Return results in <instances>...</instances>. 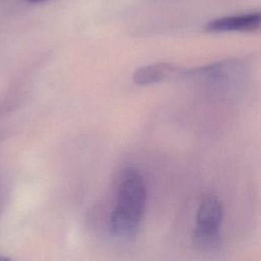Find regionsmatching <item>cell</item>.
Listing matches in <instances>:
<instances>
[{
	"instance_id": "obj_1",
	"label": "cell",
	"mask_w": 261,
	"mask_h": 261,
	"mask_svg": "<svg viewBox=\"0 0 261 261\" xmlns=\"http://www.w3.org/2000/svg\"><path fill=\"white\" fill-rule=\"evenodd\" d=\"M147 191L142 173L133 166L125 167L119 177L115 207L109 229L119 240H130L139 231L146 207Z\"/></svg>"
},
{
	"instance_id": "obj_2",
	"label": "cell",
	"mask_w": 261,
	"mask_h": 261,
	"mask_svg": "<svg viewBox=\"0 0 261 261\" xmlns=\"http://www.w3.org/2000/svg\"><path fill=\"white\" fill-rule=\"evenodd\" d=\"M223 219V207L214 195L204 196L196 214L193 230L194 244L204 251H212L220 245V225Z\"/></svg>"
},
{
	"instance_id": "obj_3",
	"label": "cell",
	"mask_w": 261,
	"mask_h": 261,
	"mask_svg": "<svg viewBox=\"0 0 261 261\" xmlns=\"http://www.w3.org/2000/svg\"><path fill=\"white\" fill-rule=\"evenodd\" d=\"M260 21L261 15L259 12L225 15L207 22L205 25V31L209 33H252L259 29Z\"/></svg>"
},
{
	"instance_id": "obj_4",
	"label": "cell",
	"mask_w": 261,
	"mask_h": 261,
	"mask_svg": "<svg viewBox=\"0 0 261 261\" xmlns=\"http://www.w3.org/2000/svg\"><path fill=\"white\" fill-rule=\"evenodd\" d=\"M181 75H189V70H185L167 62H158L142 66L135 71L134 82L145 86L169 81Z\"/></svg>"
},
{
	"instance_id": "obj_5",
	"label": "cell",
	"mask_w": 261,
	"mask_h": 261,
	"mask_svg": "<svg viewBox=\"0 0 261 261\" xmlns=\"http://www.w3.org/2000/svg\"><path fill=\"white\" fill-rule=\"evenodd\" d=\"M27 1H30L33 3H39V2H44V1H48V0H27Z\"/></svg>"
}]
</instances>
